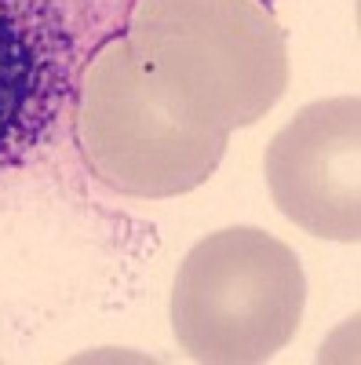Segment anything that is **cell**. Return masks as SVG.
Returning <instances> with one entry per match:
<instances>
[{
	"mask_svg": "<svg viewBox=\"0 0 361 365\" xmlns=\"http://www.w3.org/2000/svg\"><path fill=\"white\" fill-rule=\"evenodd\" d=\"M307 278L295 252L259 227L201 237L172 285V332L194 361L274 358L303 322Z\"/></svg>",
	"mask_w": 361,
	"mask_h": 365,
	"instance_id": "2",
	"label": "cell"
},
{
	"mask_svg": "<svg viewBox=\"0 0 361 365\" xmlns=\"http://www.w3.org/2000/svg\"><path fill=\"white\" fill-rule=\"evenodd\" d=\"M70 55L58 0H0V172L29 158L63 110Z\"/></svg>",
	"mask_w": 361,
	"mask_h": 365,
	"instance_id": "5",
	"label": "cell"
},
{
	"mask_svg": "<svg viewBox=\"0 0 361 365\" xmlns=\"http://www.w3.org/2000/svg\"><path fill=\"white\" fill-rule=\"evenodd\" d=\"M266 187L278 212L328 241L361 237V103L318 99L266 146Z\"/></svg>",
	"mask_w": 361,
	"mask_h": 365,
	"instance_id": "4",
	"label": "cell"
},
{
	"mask_svg": "<svg viewBox=\"0 0 361 365\" xmlns=\"http://www.w3.org/2000/svg\"><path fill=\"white\" fill-rule=\"evenodd\" d=\"M125 37L161 103L201 128H248L288 88L266 0H132Z\"/></svg>",
	"mask_w": 361,
	"mask_h": 365,
	"instance_id": "1",
	"label": "cell"
},
{
	"mask_svg": "<svg viewBox=\"0 0 361 365\" xmlns=\"http://www.w3.org/2000/svg\"><path fill=\"white\" fill-rule=\"evenodd\" d=\"M77 146L106 190L175 197L216 172L226 135L172 113L125 34L103 41L77 77Z\"/></svg>",
	"mask_w": 361,
	"mask_h": 365,
	"instance_id": "3",
	"label": "cell"
}]
</instances>
